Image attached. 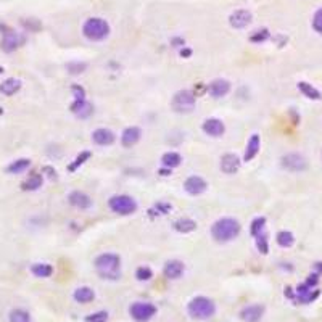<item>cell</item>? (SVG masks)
Returning <instances> with one entry per match:
<instances>
[{
	"label": "cell",
	"mask_w": 322,
	"mask_h": 322,
	"mask_svg": "<svg viewBox=\"0 0 322 322\" xmlns=\"http://www.w3.org/2000/svg\"><path fill=\"white\" fill-rule=\"evenodd\" d=\"M129 314L132 316L134 321L147 322L157 314V306H155L153 303H148V301H137V303L130 305Z\"/></svg>",
	"instance_id": "8"
},
{
	"label": "cell",
	"mask_w": 322,
	"mask_h": 322,
	"mask_svg": "<svg viewBox=\"0 0 322 322\" xmlns=\"http://www.w3.org/2000/svg\"><path fill=\"white\" fill-rule=\"evenodd\" d=\"M174 229L180 234H189L197 229V223L192 219H179L174 223Z\"/></svg>",
	"instance_id": "28"
},
{
	"label": "cell",
	"mask_w": 322,
	"mask_h": 322,
	"mask_svg": "<svg viewBox=\"0 0 322 322\" xmlns=\"http://www.w3.org/2000/svg\"><path fill=\"white\" fill-rule=\"evenodd\" d=\"M73 94L76 100H85V90L80 85H73Z\"/></svg>",
	"instance_id": "41"
},
{
	"label": "cell",
	"mask_w": 322,
	"mask_h": 322,
	"mask_svg": "<svg viewBox=\"0 0 322 322\" xmlns=\"http://www.w3.org/2000/svg\"><path fill=\"white\" fill-rule=\"evenodd\" d=\"M240 168V160L237 155L234 153H225L221 158V171L224 174H235Z\"/></svg>",
	"instance_id": "16"
},
{
	"label": "cell",
	"mask_w": 322,
	"mask_h": 322,
	"mask_svg": "<svg viewBox=\"0 0 322 322\" xmlns=\"http://www.w3.org/2000/svg\"><path fill=\"white\" fill-rule=\"evenodd\" d=\"M229 23L235 29H243L251 23V13L248 10H237L229 16Z\"/></svg>",
	"instance_id": "13"
},
{
	"label": "cell",
	"mask_w": 322,
	"mask_h": 322,
	"mask_svg": "<svg viewBox=\"0 0 322 322\" xmlns=\"http://www.w3.org/2000/svg\"><path fill=\"white\" fill-rule=\"evenodd\" d=\"M82 32L89 40H103L110 34V24L103 18H89L84 23Z\"/></svg>",
	"instance_id": "4"
},
{
	"label": "cell",
	"mask_w": 322,
	"mask_h": 322,
	"mask_svg": "<svg viewBox=\"0 0 322 322\" xmlns=\"http://www.w3.org/2000/svg\"><path fill=\"white\" fill-rule=\"evenodd\" d=\"M0 29H2V42H0V45H2L3 52L12 53V52H15V50H16L18 47H21V45L24 44V37L19 32L13 31L12 28H8V26H5V24H2Z\"/></svg>",
	"instance_id": "6"
},
{
	"label": "cell",
	"mask_w": 322,
	"mask_h": 322,
	"mask_svg": "<svg viewBox=\"0 0 322 322\" xmlns=\"http://www.w3.org/2000/svg\"><path fill=\"white\" fill-rule=\"evenodd\" d=\"M313 28H314L319 34H322V8L318 10V12H316V15H314V18H313Z\"/></svg>",
	"instance_id": "39"
},
{
	"label": "cell",
	"mask_w": 322,
	"mask_h": 322,
	"mask_svg": "<svg viewBox=\"0 0 322 322\" xmlns=\"http://www.w3.org/2000/svg\"><path fill=\"white\" fill-rule=\"evenodd\" d=\"M68 200H69V203H71L73 206H76V208H79V209H87L92 206V200H90L89 195H85L84 192H79V190L69 193Z\"/></svg>",
	"instance_id": "20"
},
{
	"label": "cell",
	"mask_w": 322,
	"mask_h": 322,
	"mask_svg": "<svg viewBox=\"0 0 322 322\" xmlns=\"http://www.w3.org/2000/svg\"><path fill=\"white\" fill-rule=\"evenodd\" d=\"M31 273L36 275V277H40V279H47L50 275L53 274V268L47 263H37L34 264L31 268Z\"/></svg>",
	"instance_id": "26"
},
{
	"label": "cell",
	"mask_w": 322,
	"mask_h": 322,
	"mask_svg": "<svg viewBox=\"0 0 322 322\" xmlns=\"http://www.w3.org/2000/svg\"><path fill=\"white\" fill-rule=\"evenodd\" d=\"M189 314L193 319H209L216 313V305L206 296H197L189 303Z\"/></svg>",
	"instance_id": "3"
},
{
	"label": "cell",
	"mask_w": 322,
	"mask_h": 322,
	"mask_svg": "<svg viewBox=\"0 0 322 322\" xmlns=\"http://www.w3.org/2000/svg\"><path fill=\"white\" fill-rule=\"evenodd\" d=\"M2 73H3V68H2V66H0V74H2Z\"/></svg>",
	"instance_id": "45"
},
{
	"label": "cell",
	"mask_w": 322,
	"mask_h": 322,
	"mask_svg": "<svg viewBox=\"0 0 322 322\" xmlns=\"http://www.w3.org/2000/svg\"><path fill=\"white\" fill-rule=\"evenodd\" d=\"M184 274V264L179 259H171L164 266V275L171 280L179 279Z\"/></svg>",
	"instance_id": "19"
},
{
	"label": "cell",
	"mask_w": 322,
	"mask_h": 322,
	"mask_svg": "<svg viewBox=\"0 0 322 322\" xmlns=\"http://www.w3.org/2000/svg\"><path fill=\"white\" fill-rule=\"evenodd\" d=\"M29 166H31V160L28 158H19L16 161H13V163H10L7 166V173L10 174H19V173H24Z\"/></svg>",
	"instance_id": "25"
},
{
	"label": "cell",
	"mask_w": 322,
	"mask_h": 322,
	"mask_svg": "<svg viewBox=\"0 0 322 322\" xmlns=\"http://www.w3.org/2000/svg\"><path fill=\"white\" fill-rule=\"evenodd\" d=\"M114 139H116V137H114V134L112 132V130H110V129H105V128L94 130V134H92L94 144L102 145V147H107V145H112V144L114 142Z\"/></svg>",
	"instance_id": "18"
},
{
	"label": "cell",
	"mask_w": 322,
	"mask_h": 322,
	"mask_svg": "<svg viewBox=\"0 0 322 322\" xmlns=\"http://www.w3.org/2000/svg\"><path fill=\"white\" fill-rule=\"evenodd\" d=\"M160 174H161V176H169V174H171V169H169V168H168V169H161Z\"/></svg>",
	"instance_id": "43"
},
{
	"label": "cell",
	"mask_w": 322,
	"mask_h": 322,
	"mask_svg": "<svg viewBox=\"0 0 322 322\" xmlns=\"http://www.w3.org/2000/svg\"><path fill=\"white\" fill-rule=\"evenodd\" d=\"M208 92L213 98L225 97L230 92V82L225 79H214L213 82L208 85Z\"/></svg>",
	"instance_id": "12"
},
{
	"label": "cell",
	"mask_w": 322,
	"mask_h": 322,
	"mask_svg": "<svg viewBox=\"0 0 322 322\" xmlns=\"http://www.w3.org/2000/svg\"><path fill=\"white\" fill-rule=\"evenodd\" d=\"M263 316H264V306L259 303L245 306L240 313L242 321H245V322H259Z\"/></svg>",
	"instance_id": "11"
},
{
	"label": "cell",
	"mask_w": 322,
	"mask_h": 322,
	"mask_svg": "<svg viewBox=\"0 0 322 322\" xmlns=\"http://www.w3.org/2000/svg\"><path fill=\"white\" fill-rule=\"evenodd\" d=\"M71 112L76 114L78 118H89L90 114H92L94 108L92 105L89 102H85V100H74V103L71 105Z\"/></svg>",
	"instance_id": "22"
},
{
	"label": "cell",
	"mask_w": 322,
	"mask_h": 322,
	"mask_svg": "<svg viewBox=\"0 0 322 322\" xmlns=\"http://www.w3.org/2000/svg\"><path fill=\"white\" fill-rule=\"evenodd\" d=\"M95 269L102 279L116 280L121 277V259L114 253H103L95 259Z\"/></svg>",
	"instance_id": "1"
},
{
	"label": "cell",
	"mask_w": 322,
	"mask_h": 322,
	"mask_svg": "<svg viewBox=\"0 0 322 322\" xmlns=\"http://www.w3.org/2000/svg\"><path fill=\"white\" fill-rule=\"evenodd\" d=\"M261 148V139L258 134H253L248 140V144H246V150H245V155H243V160L245 161H251L256 155H258Z\"/></svg>",
	"instance_id": "21"
},
{
	"label": "cell",
	"mask_w": 322,
	"mask_h": 322,
	"mask_svg": "<svg viewBox=\"0 0 322 322\" xmlns=\"http://www.w3.org/2000/svg\"><path fill=\"white\" fill-rule=\"evenodd\" d=\"M94 298H95V293L89 287H79V289L74 291V300L80 305H87L90 301H94Z\"/></svg>",
	"instance_id": "24"
},
{
	"label": "cell",
	"mask_w": 322,
	"mask_h": 322,
	"mask_svg": "<svg viewBox=\"0 0 322 322\" xmlns=\"http://www.w3.org/2000/svg\"><path fill=\"white\" fill-rule=\"evenodd\" d=\"M19 89H21V80L16 78H8L0 84V94L7 95V97H12Z\"/></svg>",
	"instance_id": "23"
},
{
	"label": "cell",
	"mask_w": 322,
	"mask_h": 322,
	"mask_svg": "<svg viewBox=\"0 0 322 322\" xmlns=\"http://www.w3.org/2000/svg\"><path fill=\"white\" fill-rule=\"evenodd\" d=\"M10 322H31V318L24 309H13L10 313Z\"/></svg>",
	"instance_id": "32"
},
{
	"label": "cell",
	"mask_w": 322,
	"mask_h": 322,
	"mask_svg": "<svg viewBox=\"0 0 322 322\" xmlns=\"http://www.w3.org/2000/svg\"><path fill=\"white\" fill-rule=\"evenodd\" d=\"M203 130L205 134L211 135V137H221L225 132V126L218 118H209L203 123Z\"/></svg>",
	"instance_id": "15"
},
{
	"label": "cell",
	"mask_w": 322,
	"mask_h": 322,
	"mask_svg": "<svg viewBox=\"0 0 322 322\" xmlns=\"http://www.w3.org/2000/svg\"><path fill=\"white\" fill-rule=\"evenodd\" d=\"M85 68H87V63H80V62H73V63H68V64H66L68 73H71V74L84 73Z\"/></svg>",
	"instance_id": "37"
},
{
	"label": "cell",
	"mask_w": 322,
	"mask_h": 322,
	"mask_svg": "<svg viewBox=\"0 0 322 322\" xmlns=\"http://www.w3.org/2000/svg\"><path fill=\"white\" fill-rule=\"evenodd\" d=\"M240 224L239 221H235L234 218H223L218 219L211 227V235L216 242L219 243H225V242L234 240L237 235L240 234Z\"/></svg>",
	"instance_id": "2"
},
{
	"label": "cell",
	"mask_w": 322,
	"mask_h": 322,
	"mask_svg": "<svg viewBox=\"0 0 322 322\" xmlns=\"http://www.w3.org/2000/svg\"><path fill=\"white\" fill-rule=\"evenodd\" d=\"M268 37H269L268 29H263V31H256V34L251 36V40H253V42H263V40H266Z\"/></svg>",
	"instance_id": "40"
},
{
	"label": "cell",
	"mask_w": 322,
	"mask_h": 322,
	"mask_svg": "<svg viewBox=\"0 0 322 322\" xmlns=\"http://www.w3.org/2000/svg\"><path fill=\"white\" fill-rule=\"evenodd\" d=\"M195 102H197V98H195L193 92H190V90H179L173 97L171 105H173L174 112L177 113H190L195 108Z\"/></svg>",
	"instance_id": "7"
},
{
	"label": "cell",
	"mask_w": 322,
	"mask_h": 322,
	"mask_svg": "<svg viewBox=\"0 0 322 322\" xmlns=\"http://www.w3.org/2000/svg\"><path fill=\"white\" fill-rule=\"evenodd\" d=\"M318 296H319V290L313 289V287H309L308 284H301L298 285V289L295 290L293 300L298 301L301 305H308V303H313Z\"/></svg>",
	"instance_id": "10"
},
{
	"label": "cell",
	"mask_w": 322,
	"mask_h": 322,
	"mask_svg": "<svg viewBox=\"0 0 322 322\" xmlns=\"http://www.w3.org/2000/svg\"><path fill=\"white\" fill-rule=\"evenodd\" d=\"M314 268H316V271H318V274L322 273V263H316V264H314Z\"/></svg>",
	"instance_id": "44"
},
{
	"label": "cell",
	"mask_w": 322,
	"mask_h": 322,
	"mask_svg": "<svg viewBox=\"0 0 322 322\" xmlns=\"http://www.w3.org/2000/svg\"><path fill=\"white\" fill-rule=\"evenodd\" d=\"M89 158H90V152H82L80 155H78V158L74 160V163H71V164L68 166V171H71V173H73V171H76L79 166L84 164Z\"/></svg>",
	"instance_id": "35"
},
{
	"label": "cell",
	"mask_w": 322,
	"mask_h": 322,
	"mask_svg": "<svg viewBox=\"0 0 322 322\" xmlns=\"http://www.w3.org/2000/svg\"><path fill=\"white\" fill-rule=\"evenodd\" d=\"M295 242V237L291 232H287V230H282V232L277 234V243L280 246H284V248H289V246L293 245Z\"/></svg>",
	"instance_id": "31"
},
{
	"label": "cell",
	"mask_w": 322,
	"mask_h": 322,
	"mask_svg": "<svg viewBox=\"0 0 322 322\" xmlns=\"http://www.w3.org/2000/svg\"><path fill=\"white\" fill-rule=\"evenodd\" d=\"M108 206L113 213L121 214V216H129L137 211V203L132 197L129 195H114V197L110 198Z\"/></svg>",
	"instance_id": "5"
},
{
	"label": "cell",
	"mask_w": 322,
	"mask_h": 322,
	"mask_svg": "<svg viewBox=\"0 0 322 322\" xmlns=\"http://www.w3.org/2000/svg\"><path fill=\"white\" fill-rule=\"evenodd\" d=\"M264 225H266V219L264 218H256L253 223H251V227H250V232L253 237H258L259 234L264 232Z\"/></svg>",
	"instance_id": "33"
},
{
	"label": "cell",
	"mask_w": 322,
	"mask_h": 322,
	"mask_svg": "<svg viewBox=\"0 0 322 322\" xmlns=\"http://www.w3.org/2000/svg\"><path fill=\"white\" fill-rule=\"evenodd\" d=\"M255 239H256V246H258L259 253L268 255V251H269V245H268V235H266V232L259 234L258 237H255Z\"/></svg>",
	"instance_id": "34"
},
{
	"label": "cell",
	"mask_w": 322,
	"mask_h": 322,
	"mask_svg": "<svg viewBox=\"0 0 322 322\" xmlns=\"http://www.w3.org/2000/svg\"><path fill=\"white\" fill-rule=\"evenodd\" d=\"M161 161H163V166H164V168L173 169V168H177V166L180 164V161H182V158H180V155H179V153H176V152H168V153H164V155H163V158H161Z\"/></svg>",
	"instance_id": "30"
},
{
	"label": "cell",
	"mask_w": 322,
	"mask_h": 322,
	"mask_svg": "<svg viewBox=\"0 0 322 322\" xmlns=\"http://www.w3.org/2000/svg\"><path fill=\"white\" fill-rule=\"evenodd\" d=\"M298 89H300V92L305 95V97H308L311 100H321L322 98L319 90L316 89V87H313V85L308 84V82H298Z\"/></svg>",
	"instance_id": "29"
},
{
	"label": "cell",
	"mask_w": 322,
	"mask_h": 322,
	"mask_svg": "<svg viewBox=\"0 0 322 322\" xmlns=\"http://www.w3.org/2000/svg\"><path fill=\"white\" fill-rule=\"evenodd\" d=\"M206 187H208V185H206L205 179L200 177V176H192V177H189L187 180H185V184H184L185 192L190 193V195L203 193L205 190H206Z\"/></svg>",
	"instance_id": "14"
},
{
	"label": "cell",
	"mask_w": 322,
	"mask_h": 322,
	"mask_svg": "<svg viewBox=\"0 0 322 322\" xmlns=\"http://www.w3.org/2000/svg\"><path fill=\"white\" fill-rule=\"evenodd\" d=\"M42 182H44L42 174H32L21 184V189L23 190H37L42 187Z\"/></svg>",
	"instance_id": "27"
},
{
	"label": "cell",
	"mask_w": 322,
	"mask_h": 322,
	"mask_svg": "<svg viewBox=\"0 0 322 322\" xmlns=\"http://www.w3.org/2000/svg\"><path fill=\"white\" fill-rule=\"evenodd\" d=\"M318 282H319V274H311L309 277H308V280L305 282V284H308L309 287H313V289H316Z\"/></svg>",
	"instance_id": "42"
},
{
	"label": "cell",
	"mask_w": 322,
	"mask_h": 322,
	"mask_svg": "<svg viewBox=\"0 0 322 322\" xmlns=\"http://www.w3.org/2000/svg\"><path fill=\"white\" fill-rule=\"evenodd\" d=\"M140 135H142L140 129L135 128V126H130V128L124 129L123 135H121V144H123V147H126V148L134 147V145L140 140Z\"/></svg>",
	"instance_id": "17"
},
{
	"label": "cell",
	"mask_w": 322,
	"mask_h": 322,
	"mask_svg": "<svg viewBox=\"0 0 322 322\" xmlns=\"http://www.w3.org/2000/svg\"><path fill=\"white\" fill-rule=\"evenodd\" d=\"M2 113H3V110H2V108H0V114H2Z\"/></svg>",
	"instance_id": "46"
},
{
	"label": "cell",
	"mask_w": 322,
	"mask_h": 322,
	"mask_svg": "<svg viewBox=\"0 0 322 322\" xmlns=\"http://www.w3.org/2000/svg\"><path fill=\"white\" fill-rule=\"evenodd\" d=\"M135 277H137L140 282H147V280H150V279L153 277V273H152V269L147 268V266H142V268L137 269V273H135Z\"/></svg>",
	"instance_id": "36"
},
{
	"label": "cell",
	"mask_w": 322,
	"mask_h": 322,
	"mask_svg": "<svg viewBox=\"0 0 322 322\" xmlns=\"http://www.w3.org/2000/svg\"><path fill=\"white\" fill-rule=\"evenodd\" d=\"M282 166L287 171H291V173H301V171L308 168V161L298 153H289L282 158Z\"/></svg>",
	"instance_id": "9"
},
{
	"label": "cell",
	"mask_w": 322,
	"mask_h": 322,
	"mask_svg": "<svg viewBox=\"0 0 322 322\" xmlns=\"http://www.w3.org/2000/svg\"><path fill=\"white\" fill-rule=\"evenodd\" d=\"M87 322H107L108 321V313H105V311H98V313H94L85 318Z\"/></svg>",
	"instance_id": "38"
}]
</instances>
